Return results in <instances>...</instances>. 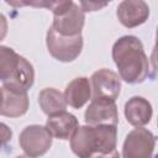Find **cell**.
<instances>
[{"label": "cell", "instance_id": "cell-1", "mask_svg": "<svg viewBox=\"0 0 158 158\" xmlns=\"http://www.w3.org/2000/svg\"><path fill=\"white\" fill-rule=\"evenodd\" d=\"M112 59L118 75L128 84H139L149 75V62L142 42L132 35L120 37L112 46Z\"/></svg>", "mask_w": 158, "mask_h": 158}, {"label": "cell", "instance_id": "cell-2", "mask_svg": "<svg viewBox=\"0 0 158 158\" xmlns=\"http://www.w3.org/2000/svg\"><path fill=\"white\" fill-rule=\"evenodd\" d=\"M69 141L73 153L79 158L95 152H110L116 149L117 126H79Z\"/></svg>", "mask_w": 158, "mask_h": 158}, {"label": "cell", "instance_id": "cell-3", "mask_svg": "<svg viewBox=\"0 0 158 158\" xmlns=\"http://www.w3.org/2000/svg\"><path fill=\"white\" fill-rule=\"evenodd\" d=\"M0 80L2 86L7 89L16 91H27L35 81L33 67L25 57L17 54L12 48L1 46Z\"/></svg>", "mask_w": 158, "mask_h": 158}, {"label": "cell", "instance_id": "cell-4", "mask_svg": "<svg viewBox=\"0 0 158 158\" xmlns=\"http://www.w3.org/2000/svg\"><path fill=\"white\" fill-rule=\"evenodd\" d=\"M51 11L53 12L52 27L63 36L81 35L85 22L83 9L73 1H51Z\"/></svg>", "mask_w": 158, "mask_h": 158}, {"label": "cell", "instance_id": "cell-5", "mask_svg": "<svg viewBox=\"0 0 158 158\" xmlns=\"http://www.w3.org/2000/svg\"><path fill=\"white\" fill-rule=\"evenodd\" d=\"M46 44L49 54L59 62H73L83 49V36H63L52 26L47 31Z\"/></svg>", "mask_w": 158, "mask_h": 158}, {"label": "cell", "instance_id": "cell-6", "mask_svg": "<svg viewBox=\"0 0 158 158\" xmlns=\"http://www.w3.org/2000/svg\"><path fill=\"white\" fill-rule=\"evenodd\" d=\"M53 136L46 126L30 125L25 127L19 137V143L26 156L37 158L48 152L52 146Z\"/></svg>", "mask_w": 158, "mask_h": 158}, {"label": "cell", "instance_id": "cell-7", "mask_svg": "<svg viewBox=\"0 0 158 158\" xmlns=\"http://www.w3.org/2000/svg\"><path fill=\"white\" fill-rule=\"evenodd\" d=\"M156 136L144 127H136L126 136L122 146L123 158H152Z\"/></svg>", "mask_w": 158, "mask_h": 158}, {"label": "cell", "instance_id": "cell-8", "mask_svg": "<svg viewBox=\"0 0 158 158\" xmlns=\"http://www.w3.org/2000/svg\"><path fill=\"white\" fill-rule=\"evenodd\" d=\"M84 118L89 126H117V106L114 100L93 99L85 110Z\"/></svg>", "mask_w": 158, "mask_h": 158}, {"label": "cell", "instance_id": "cell-9", "mask_svg": "<svg viewBox=\"0 0 158 158\" xmlns=\"http://www.w3.org/2000/svg\"><path fill=\"white\" fill-rule=\"evenodd\" d=\"M93 99L116 100L121 91V78L117 73L102 68L93 73L90 78Z\"/></svg>", "mask_w": 158, "mask_h": 158}, {"label": "cell", "instance_id": "cell-10", "mask_svg": "<svg viewBox=\"0 0 158 158\" xmlns=\"http://www.w3.org/2000/svg\"><path fill=\"white\" fill-rule=\"evenodd\" d=\"M116 16L121 25L127 28H133L148 20L149 7L148 4L142 0H123L117 6Z\"/></svg>", "mask_w": 158, "mask_h": 158}, {"label": "cell", "instance_id": "cell-11", "mask_svg": "<svg viewBox=\"0 0 158 158\" xmlns=\"http://www.w3.org/2000/svg\"><path fill=\"white\" fill-rule=\"evenodd\" d=\"M30 100L27 91H16L1 86L0 114L6 117H20L28 110Z\"/></svg>", "mask_w": 158, "mask_h": 158}, {"label": "cell", "instance_id": "cell-12", "mask_svg": "<svg viewBox=\"0 0 158 158\" xmlns=\"http://www.w3.org/2000/svg\"><path fill=\"white\" fill-rule=\"evenodd\" d=\"M153 109L151 102L142 96H132L125 104V117L135 127H143L152 118Z\"/></svg>", "mask_w": 158, "mask_h": 158}, {"label": "cell", "instance_id": "cell-13", "mask_svg": "<svg viewBox=\"0 0 158 158\" xmlns=\"http://www.w3.org/2000/svg\"><path fill=\"white\" fill-rule=\"evenodd\" d=\"M46 127L54 138L70 139L77 128L79 127V122L73 114L63 111L57 115L49 116L47 118Z\"/></svg>", "mask_w": 158, "mask_h": 158}, {"label": "cell", "instance_id": "cell-14", "mask_svg": "<svg viewBox=\"0 0 158 158\" xmlns=\"http://www.w3.org/2000/svg\"><path fill=\"white\" fill-rule=\"evenodd\" d=\"M67 104L73 109L83 107L93 96L91 83L86 77H79L69 81L64 90Z\"/></svg>", "mask_w": 158, "mask_h": 158}, {"label": "cell", "instance_id": "cell-15", "mask_svg": "<svg viewBox=\"0 0 158 158\" xmlns=\"http://www.w3.org/2000/svg\"><path fill=\"white\" fill-rule=\"evenodd\" d=\"M38 104L42 111L49 116L67 111V100L64 94L54 88H46L38 94Z\"/></svg>", "mask_w": 158, "mask_h": 158}, {"label": "cell", "instance_id": "cell-16", "mask_svg": "<svg viewBox=\"0 0 158 158\" xmlns=\"http://www.w3.org/2000/svg\"><path fill=\"white\" fill-rule=\"evenodd\" d=\"M106 5H107L106 2L100 4V2H91V1H89V2L80 1V7L83 9V11H96V10H99V9H101Z\"/></svg>", "mask_w": 158, "mask_h": 158}, {"label": "cell", "instance_id": "cell-17", "mask_svg": "<svg viewBox=\"0 0 158 158\" xmlns=\"http://www.w3.org/2000/svg\"><path fill=\"white\" fill-rule=\"evenodd\" d=\"M86 158H120V153L117 149H114L110 152H95Z\"/></svg>", "mask_w": 158, "mask_h": 158}, {"label": "cell", "instance_id": "cell-18", "mask_svg": "<svg viewBox=\"0 0 158 158\" xmlns=\"http://www.w3.org/2000/svg\"><path fill=\"white\" fill-rule=\"evenodd\" d=\"M151 62L153 68L158 72V37L156 38V44L152 49V54H151Z\"/></svg>", "mask_w": 158, "mask_h": 158}, {"label": "cell", "instance_id": "cell-19", "mask_svg": "<svg viewBox=\"0 0 158 158\" xmlns=\"http://www.w3.org/2000/svg\"><path fill=\"white\" fill-rule=\"evenodd\" d=\"M16 158H32V157H30V156H26V154H23V156H17Z\"/></svg>", "mask_w": 158, "mask_h": 158}, {"label": "cell", "instance_id": "cell-20", "mask_svg": "<svg viewBox=\"0 0 158 158\" xmlns=\"http://www.w3.org/2000/svg\"><path fill=\"white\" fill-rule=\"evenodd\" d=\"M158 37V27H157V31H156V38Z\"/></svg>", "mask_w": 158, "mask_h": 158}, {"label": "cell", "instance_id": "cell-21", "mask_svg": "<svg viewBox=\"0 0 158 158\" xmlns=\"http://www.w3.org/2000/svg\"><path fill=\"white\" fill-rule=\"evenodd\" d=\"M157 126H158V118H157Z\"/></svg>", "mask_w": 158, "mask_h": 158}]
</instances>
